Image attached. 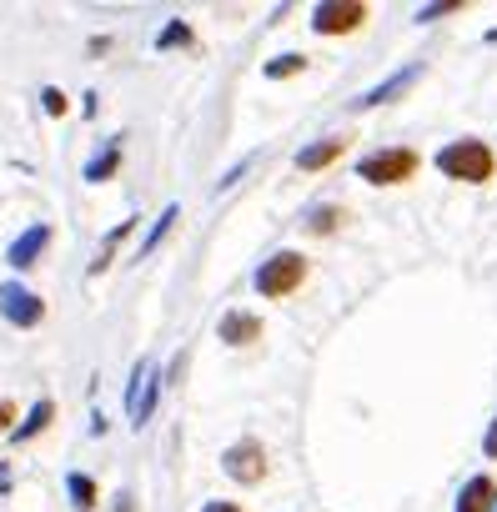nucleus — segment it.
Wrapping results in <instances>:
<instances>
[{"label":"nucleus","instance_id":"1","mask_svg":"<svg viewBox=\"0 0 497 512\" xmlns=\"http://www.w3.org/2000/svg\"><path fill=\"white\" fill-rule=\"evenodd\" d=\"M437 171L452 181H487L492 176V151L482 141H452L437 151Z\"/></svg>","mask_w":497,"mask_h":512},{"label":"nucleus","instance_id":"2","mask_svg":"<svg viewBox=\"0 0 497 512\" xmlns=\"http://www.w3.org/2000/svg\"><path fill=\"white\" fill-rule=\"evenodd\" d=\"M307 282V256L302 251H277L272 262H262L257 272V292L262 297H292Z\"/></svg>","mask_w":497,"mask_h":512},{"label":"nucleus","instance_id":"3","mask_svg":"<svg viewBox=\"0 0 497 512\" xmlns=\"http://www.w3.org/2000/svg\"><path fill=\"white\" fill-rule=\"evenodd\" d=\"M221 467H226V477H231V482L252 487V482H262V477H267V452H262V442L241 437V442H231V447L221 452Z\"/></svg>","mask_w":497,"mask_h":512},{"label":"nucleus","instance_id":"4","mask_svg":"<svg viewBox=\"0 0 497 512\" xmlns=\"http://www.w3.org/2000/svg\"><path fill=\"white\" fill-rule=\"evenodd\" d=\"M357 171H362V181H372V186H397V181H412V171H417V151H407V146H397V151H377V156H367Z\"/></svg>","mask_w":497,"mask_h":512},{"label":"nucleus","instance_id":"5","mask_svg":"<svg viewBox=\"0 0 497 512\" xmlns=\"http://www.w3.org/2000/svg\"><path fill=\"white\" fill-rule=\"evenodd\" d=\"M0 317H6L11 327H41L46 302L31 287H21V282H0Z\"/></svg>","mask_w":497,"mask_h":512},{"label":"nucleus","instance_id":"6","mask_svg":"<svg viewBox=\"0 0 497 512\" xmlns=\"http://www.w3.org/2000/svg\"><path fill=\"white\" fill-rule=\"evenodd\" d=\"M367 21V6H357V0H327V6L312 11V31L317 36H347Z\"/></svg>","mask_w":497,"mask_h":512},{"label":"nucleus","instance_id":"7","mask_svg":"<svg viewBox=\"0 0 497 512\" xmlns=\"http://www.w3.org/2000/svg\"><path fill=\"white\" fill-rule=\"evenodd\" d=\"M161 397V377H156V362H136V377H131V392H126V412H131V427H146L151 407Z\"/></svg>","mask_w":497,"mask_h":512},{"label":"nucleus","instance_id":"8","mask_svg":"<svg viewBox=\"0 0 497 512\" xmlns=\"http://www.w3.org/2000/svg\"><path fill=\"white\" fill-rule=\"evenodd\" d=\"M46 246H51V226H46V221H36V226H26V231L11 241L6 262L26 272V267H36V262H41V251H46Z\"/></svg>","mask_w":497,"mask_h":512},{"label":"nucleus","instance_id":"9","mask_svg":"<svg viewBox=\"0 0 497 512\" xmlns=\"http://www.w3.org/2000/svg\"><path fill=\"white\" fill-rule=\"evenodd\" d=\"M417 76H422V66H407V71H397V76H387L382 86H372V91H362V96H357L352 106H357V111H367V106H382V101H392V96H402V91H407V86H412Z\"/></svg>","mask_w":497,"mask_h":512},{"label":"nucleus","instance_id":"10","mask_svg":"<svg viewBox=\"0 0 497 512\" xmlns=\"http://www.w3.org/2000/svg\"><path fill=\"white\" fill-rule=\"evenodd\" d=\"M216 332H221V342H231V347H246V342H257V337H262V322H257L252 312H226Z\"/></svg>","mask_w":497,"mask_h":512},{"label":"nucleus","instance_id":"11","mask_svg":"<svg viewBox=\"0 0 497 512\" xmlns=\"http://www.w3.org/2000/svg\"><path fill=\"white\" fill-rule=\"evenodd\" d=\"M487 507H497V487H492V477H472L457 497V512H487Z\"/></svg>","mask_w":497,"mask_h":512},{"label":"nucleus","instance_id":"12","mask_svg":"<svg viewBox=\"0 0 497 512\" xmlns=\"http://www.w3.org/2000/svg\"><path fill=\"white\" fill-rule=\"evenodd\" d=\"M342 146H347V141H337V136H332V141H317V146H302V151H297V166H302V171H322V166H332V161L342 156Z\"/></svg>","mask_w":497,"mask_h":512},{"label":"nucleus","instance_id":"13","mask_svg":"<svg viewBox=\"0 0 497 512\" xmlns=\"http://www.w3.org/2000/svg\"><path fill=\"white\" fill-rule=\"evenodd\" d=\"M116 166H121V141H106V146L86 161V181H106V176H116Z\"/></svg>","mask_w":497,"mask_h":512},{"label":"nucleus","instance_id":"14","mask_svg":"<svg viewBox=\"0 0 497 512\" xmlns=\"http://www.w3.org/2000/svg\"><path fill=\"white\" fill-rule=\"evenodd\" d=\"M51 417H56V402H51V397H41V402L31 407V417H26V422L11 432V442H31L41 427H51Z\"/></svg>","mask_w":497,"mask_h":512},{"label":"nucleus","instance_id":"15","mask_svg":"<svg viewBox=\"0 0 497 512\" xmlns=\"http://www.w3.org/2000/svg\"><path fill=\"white\" fill-rule=\"evenodd\" d=\"M131 226H136V221H121V226H111V231H106V241H101V251H96L91 272H106V267H111V256H116V246L131 236Z\"/></svg>","mask_w":497,"mask_h":512},{"label":"nucleus","instance_id":"16","mask_svg":"<svg viewBox=\"0 0 497 512\" xmlns=\"http://www.w3.org/2000/svg\"><path fill=\"white\" fill-rule=\"evenodd\" d=\"M66 492H71V502H76L81 512L96 507V482H91L86 472H71V477H66Z\"/></svg>","mask_w":497,"mask_h":512},{"label":"nucleus","instance_id":"17","mask_svg":"<svg viewBox=\"0 0 497 512\" xmlns=\"http://www.w3.org/2000/svg\"><path fill=\"white\" fill-rule=\"evenodd\" d=\"M176 216H181V206H166V211H161V221L146 231V241H141V251H136V256H151V251L166 241V231H171V221H176Z\"/></svg>","mask_w":497,"mask_h":512},{"label":"nucleus","instance_id":"18","mask_svg":"<svg viewBox=\"0 0 497 512\" xmlns=\"http://www.w3.org/2000/svg\"><path fill=\"white\" fill-rule=\"evenodd\" d=\"M171 46H191V26H186V21H171V26L156 36V51H171Z\"/></svg>","mask_w":497,"mask_h":512},{"label":"nucleus","instance_id":"19","mask_svg":"<svg viewBox=\"0 0 497 512\" xmlns=\"http://www.w3.org/2000/svg\"><path fill=\"white\" fill-rule=\"evenodd\" d=\"M302 66H307V56H277V61L267 66V76H272V81H282V76H297Z\"/></svg>","mask_w":497,"mask_h":512},{"label":"nucleus","instance_id":"20","mask_svg":"<svg viewBox=\"0 0 497 512\" xmlns=\"http://www.w3.org/2000/svg\"><path fill=\"white\" fill-rule=\"evenodd\" d=\"M41 101H46V111H51V116H66V91L46 86V91H41Z\"/></svg>","mask_w":497,"mask_h":512},{"label":"nucleus","instance_id":"21","mask_svg":"<svg viewBox=\"0 0 497 512\" xmlns=\"http://www.w3.org/2000/svg\"><path fill=\"white\" fill-rule=\"evenodd\" d=\"M337 221H342V211H337V206H327V211H317V216H312V231L322 236V231H332Z\"/></svg>","mask_w":497,"mask_h":512},{"label":"nucleus","instance_id":"22","mask_svg":"<svg viewBox=\"0 0 497 512\" xmlns=\"http://www.w3.org/2000/svg\"><path fill=\"white\" fill-rule=\"evenodd\" d=\"M447 11H462V6H457V0H442V6H422L417 21H437V16H447Z\"/></svg>","mask_w":497,"mask_h":512},{"label":"nucleus","instance_id":"23","mask_svg":"<svg viewBox=\"0 0 497 512\" xmlns=\"http://www.w3.org/2000/svg\"><path fill=\"white\" fill-rule=\"evenodd\" d=\"M11 422H16V402H11V397H0V432H16Z\"/></svg>","mask_w":497,"mask_h":512},{"label":"nucleus","instance_id":"24","mask_svg":"<svg viewBox=\"0 0 497 512\" xmlns=\"http://www.w3.org/2000/svg\"><path fill=\"white\" fill-rule=\"evenodd\" d=\"M482 452L497 457V417H492V427H487V437H482Z\"/></svg>","mask_w":497,"mask_h":512},{"label":"nucleus","instance_id":"25","mask_svg":"<svg viewBox=\"0 0 497 512\" xmlns=\"http://www.w3.org/2000/svg\"><path fill=\"white\" fill-rule=\"evenodd\" d=\"M201 512H241V507H236V502H206Z\"/></svg>","mask_w":497,"mask_h":512}]
</instances>
